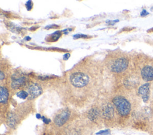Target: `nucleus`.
<instances>
[{"instance_id": "1a4fd4ad", "label": "nucleus", "mask_w": 153, "mask_h": 135, "mask_svg": "<svg viewBox=\"0 0 153 135\" xmlns=\"http://www.w3.org/2000/svg\"><path fill=\"white\" fill-rule=\"evenodd\" d=\"M25 78L24 77H15L12 79L11 87L13 89H18L23 86L25 83Z\"/></svg>"}, {"instance_id": "2eb2a0df", "label": "nucleus", "mask_w": 153, "mask_h": 135, "mask_svg": "<svg viewBox=\"0 0 153 135\" xmlns=\"http://www.w3.org/2000/svg\"><path fill=\"white\" fill-rule=\"evenodd\" d=\"M110 133V131L109 130H102L96 133L97 135H108Z\"/></svg>"}, {"instance_id": "aec40b11", "label": "nucleus", "mask_w": 153, "mask_h": 135, "mask_svg": "<svg viewBox=\"0 0 153 135\" xmlns=\"http://www.w3.org/2000/svg\"><path fill=\"white\" fill-rule=\"evenodd\" d=\"M42 118L43 121H44L45 123H46V124H48V123H49V121H50L49 120H48L47 118H46L44 117H42Z\"/></svg>"}, {"instance_id": "dca6fc26", "label": "nucleus", "mask_w": 153, "mask_h": 135, "mask_svg": "<svg viewBox=\"0 0 153 135\" xmlns=\"http://www.w3.org/2000/svg\"><path fill=\"white\" fill-rule=\"evenodd\" d=\"M87 36L84 35V34H75L74 36V37L75 39H78L80 37H86Z\"/></svg>"}, {"instance_id": "f3484780", "label": "nucleus", "mask_w": 153, "mask_h": 135, "mask_svg": "<svg viewBox=\"0 0 153 135\" xmlns=\"http://www.w3.org/2000/svg\"><path fill=\"white\" fill-rule=\"evenodd\" d=\"M148 14H149V13H148L146 10H143L141 12V13H140V15H141L142 17H145V16L147 15Z\"/></svg>"}, {"instance_id": "f03ea898", "label": "nucleus", "mask_w": 153, "mask_h": 135, "mask_svg": "<svg viewBox=\"0 0 153 135\" xmlns=\"http://www.w3.org/2000/svg\"><path fill=\"white\" fill-rule=\"evenodd\" d=\"M69 80L74 86L76 87H82L88 84L89 77L87 74L83 73L77 72L71 75Z\"/></svg>"}, {"instance_id": "4468645a", "label": "nucleus", "mask_w": 153, "mask_h": 135, "mask_svg": "<svg viewBox=\"0 0 153 135\" xmlns=\"http://www.w3.org/2000/svg\"><path fill=\"white\" fill-rule=\"evenodd\" d=\"M60 35H61V33L59 31L56 32L54 33L53 34H52V37H51V40H53V41H56V40H57L59 39V37L60 36Z\"/></svg>"}, {"instance_id": "5701e85b", "label": "nucleus", "mask_w": 153, "mask_h": 135, "mask_svg": "<svg viewBox=\"0 0 153 135\" xmlns=\"http://www.w3.org/2000/svg\"><path fill=\"white\" fill-rule=\"evenodd\" d=\"M26 39H27V40H29V39H30V37H26Z\"/></svg>"}, {"instance_id": "ddd939ff", "label": "nucleus", "mask_w": 153, "mask_h": 135, "mask_svg": "<svg viewBox=\"0 0 153 135\" xmlns=\"http://www.w3.org/2000/svg\"><path fill=\"white\" fill-rule=\"evenodd\" d=\"M17 96L21 99H25L28 97V93L24 90H21L17 93Z\"/></svg>"}, {"instance_id": "7ed1b4c3", "label": "nucleus", "mask_w": 153, "mask_h": 135, "mask_svg": "<svg viewBox=\"0 0 153 135\" xmlns=\"http://www.w3.org/2000/svg\"><path fill=\"white\" fill-rule=\"evenodd\" d=\"M128 66V61L124 58L117 59L112 62L111 69L113 72L121 73L124 71Z\"/></svg>"}, {"instance_id": "9b49d317", "label": "nucleus", "mask_w": 153, "mask_h": 135, "mask_svg": "<svg viewBox=\"0 0 153 135\" xmlns=\"http://www.w3.org/2000/svg\"><path fill=\"white\" fill-rule=\"evenodd\" d=\"M99 116V111L97 108L91 109L88 113V118L92 121H96Z\"/></svg>"}, {"instance_id": "f257e3e1", "label": "nucleus", "mask_w": 153, "mask_h": 135, "mask_svg": "<svg viewBox=\"0 0 153 135\" xmlns=\"http://www.w3.org/2000/svg\"><path fill=\"white\" fill-rule=\"evenodd\" d=\"M112 102L121 115L126 116L129 114L131 111V105L125 98L118 96L113 99Z\"/></svg>"}, {"instance_id": "9d476101", "label": "nucleus", "mask_w": 153, "mask_h": 135, "mask_svg": "<svg viewBox=\"0 0 153 135\" xmlns=\"http://www.w3.org/2000/svg\"><path fill=\"white\" fill-rule=\"evenodd\" d=\"M7 123L9 127H14L17 123V117L13 112H10L8 114L7 118Z\"/></svg>"}, {"instance_id": "f8f14e48", "label": "nucleus", "mask_w": 153, "mask_h": 135, "mask_svg": "<svg viewBox=\"0 0 153 135\" xmlns=\"http://www.w3.org/2000/svg\"><path fill=\"white\" fill-rule=\"evenodd\" d=\"M8 90L4 87H1V96H0V102L1 103H6L8 101Z\"/></svg>"}, {"instance_id": "6ab92c4d", "label": "nucleus", "mask_w": 153, "mask_h": 135, "mask_svg": "<svg viewBox=\"0 0 153 135\" xmlns=\"http://www.w3.org/2000/svg\"><path fill=\"white\" fill-rule=\"evenodd\" d=\"M69 56H70V54H65V55H63V58L64 60H67V59L69 58Z\"/></svg>"}, {"instance_id": "4be33fe9", "label": "nucleus", "mask_w": 153, "mask_h": 135, "mask_svg": "<svg viewBox=\"0 0 153 135\" xmlns=\"http://www.w3.org/2000/svg\"><path fill=\"white\" fill-rule=\"evenodd\" d=\"M42 117H41V115H40V114H36V118H41Z\"/></svg>"}, {"instance_id": "6e6552de", "label": "nucleus", "mask_w": 153, "mask_h": 135, "mask_svg": "<svg viewBox=\"0 0 153 135\" xmlns=\"http://www.w3.org/2000/svg\"><path fill=\"white\" fill-rule=\"evenodd\" d=\"M141 76L142 79L145 81H151L153 80V67L151 66H146L143 67L141 71Z\"/></svg>"}, {"instance_id": "39448f33", "label": "nucleus", "mask_w": 153, "mask_h": 135, "mask_svg": "<svg viewBox=\"0 0 153 135\" xmlns=\"http://www.w3.org/2000/svg\"><path fill=\"white\" fill-rule=\"evenodd\" d=\"M42 92L41 87L36 83L31 84L27 89L28 98L29 99H33L39 96Z\"/></svg>"}, {"instance_id": "a211bd4d", "label": "nucleus", "mask_w": 153, "mask_h": 135, "mask_svg": "<svg viewBox=\"0 0 153 135\" xmlns=\"http://www.w3.org/2000/svg\"><path fill=\"white\" fill-rule=\"evenodd\" d=\"M32 7V2L31 1H28L27 3L26 4V7L29 9V8H31Z\"/></svg>"}, {"instance_id": "20e7f679", "label": "nucleus", "mask_w": 153, "mask_h": 135, "mask_svg": "<svg viewBox=\"0 0 153 135\" xmlns=\"http://www.w3.org/2000/svg\"><path fill=\"white\" fill-rule=\"evenodd\" d=\"M70 112L68 109H64L60 112L54 118V123L56 125L60 127L63 125L69 119Z\"/></svg>"}, {"instance_id": "423d86ee", "label": "nucleus", "mask_w": 153, "mask_h": 135, "mask_svg": "<svg viewBox=\"0 0 153 135\" xmlns=\"http://www.w3.org/2000/svg\"><path fill=\"white\" fill-rule=\"evenodd\" d=\"M149 83H146L142 84L138 89V94L142 98L144 102H146L149 98Z\"/></svg>"}, {"instance_id": "0eeeda50", "label": "nucleus", "mask_w": 153, "mask_h": 135, "mask_svg": "<svg viewBox=\"0 0 153 135\" xmlns=\"http://www.w3.org/2000/svg\"><path fill=\"white\" fill-rule=\"evenodd\" d=\"M102 114L103 117L106 119H111L114 117V110L113 106L110 103L104 105L102 109Z\"/></svg>"}, {"instance_id": "412c9836", "label": "nucleus", "mask_w": 153, "mask_h": 135, "mask_svg": "<svg viewBox=\"0 0 153 135\" xmlns=\"http://www.w3.org/2000/svg\"><path fill=\"white\" fill-rule=\"evenodd\" d=\"M4 77H5V76H4V73L2 71H1V73H0V79H1V80H2Z\"/></svg>"}]
</instances>
